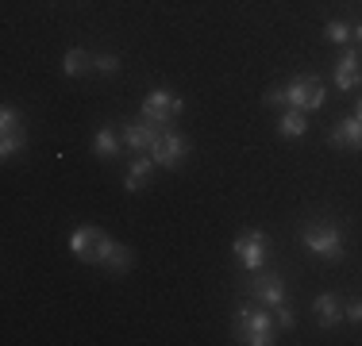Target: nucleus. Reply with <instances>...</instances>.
<instances>
[{"mask_svg":"<svg viewBox=\"0 0 362 346\" xmlns=\"http://www.w3.org/2000/svg\"><path fill=\"white\" fill-rule=\"evenodd\" d=\"M112 246H116V242H112L100 227H77L70 235L74 258H81V262H89V266H105L108 254H112Z\"/></svg>","mask_w":362,"mask_h":346,"instance_id":"1","label":"nucleus"},{"mask_svg":"<svg viewBox=\"0 0 362 346\" xmlns=\"http://www.w3.org/2000/svg\"><path fill=\"white\" fill-rule=\"evenodd\" d=\"M235 335H239V342H247V346H270L274 342L270 316H266L262 308L243 304V308H239V316H235Z\"/></svg>","mask_w":362,"mask_h":346,"instance_id":"2","label":"nucleus"},{"mask_svg":"<svg viewBox=\"0 0 362 346\" xmlns=\"http://www.w3.org/2000/svg\"><path fill=\"white\" fill-rule=\"evenodd\" d=\"M300 242H305L316 258H327V262H339L343 258V235L332 223H308V227L300 231Z\"/></svg>","mask_w":362,"mask_h":346,"instance_id":"3","label":"nucleus"},{"mask_svg":"<svg viewBox=\"0 0 362 346\" xmlns=\"http://www.w3.org/2000/svg\"><path fill=\"white\" fill-rule=\"evenodd\" d=\"M327 100V89L320 77H293V81L286 85V104L289 108H300V112H316L324 108Z\"/></svg>","mask_w":362,"mask_h":346,"instance_id":"4","label":"nucleus"},{"mask_svg":"<svg viewBox=\"0 0 362 346\" xmlns=\"http://www.w3.org/2000/svg\"><path fill=\"white\" fill-rule=\"evenodd\" d=\"M235 258H239V266H243L247 273H258L266 266V258H270V242H266V235L258 227H247V231H239V239H235Z\"/></svg>","mask_w":362,"mask_h":346,"instance_id":"5","label":"nucleus"},{"mask_svg":"<svg viewBox=\"0 0 362 346\" xmlns=\"http://www.w3.org/2000/svg\"><path fill=\"white\" fill-rule=\"evenodd\" d=\"M174 116H181V100L174 97L170 89H154V93H146V100H143V119H151V124H170Z\"/></svg>","mask_w":362,"mask_h":346,"instance_id":"6","label":"nucleus"},{"mask_svg":"<svg viewBox=\"0 0 362 346\" xmlns=\"http://www.w3.org/2000/svg\"><path fill=\"white\" fill-rule=\"evenodd\" d=\"M185 154H189V143L181 135H170V131H162V138L151 146L154 166H162V169H177L185 162Z\"/></svg>","mask_w":362,"mask_h":346,"instance_id":"7","label":"nucleus"},{"mask_svg":"<svg viewBox=\"0 0 362 346\" xmlns=\"http://www.w3.org/2000/svg\"><path fill=\"white\" fill-rule=\"evenodd\" d=\"M23 146H28V131H23L20 116H16L12 108H0V154L12 158V154L23 150Z\"/></svg>","mask_w":362,"mask_h":346,"instance_id":"8","label":"nucleus"},{"mask_svg":"<svg viewBox=\"0 0 362 346\" xmlns=\"http://www.w3.org/2000/svg\"><path fill=\"white\" fill-rule=\"evenodd\" d=\"M251 292L262 308H281L286 304V281L278 273H258L251 281Z\"/></svg>","mask_w":362,"mask_h":346,"instance_id":"9","label":"nucleus"},{"mask_svg":"<svg viewBox=\"0 0 362 346\" xmlns=\"http://www.w3.org/2000/svg\"><path fill=\"white\" fill-rule=\"evenodd\" d=\"M162 138V127L151 124V119H139V124H127L124 127V146H132V150L139 154H151V146Z\"/></svg>","mask_w":362,"mask_h":346,"instance_id":"10","label":"nucleus"},{"mask_svg":"<svg viewBox=\"0 0 362 346\" xmlns=\"http://www.w3.org/2000/svg\"><path fill=\"white\" fill-rule=\"evenodd\" d=\"M327 143L339 146V150H362V119L358 116H347L327 131Z\"/></svg>","mask_w":362,"mask_h":346,"instance_id":"11","label":"nucleus"},{"mask_svg":"<svg viewBox=\"0 0 362 346\" xmlns=\"http://www.w3.org/2000/svg\"><path fill=\"white\" fill-rule=\"evenodd\" d=\"M362 81V54L358 50H347V54L339 58V66H335V89H355Z\"/></svg>","mask_w":362,"mask_h":346,"instance_id":"12","label":"nucleus"},{"mask_svg":"<svg viewBox=\"0 0 362 346\" xmlns=\"http://www.w3.org/2000/svg\"><path fill=\"white\" fill-rule=\"evenodd\" d=\"M313 311H316V323L320 327H335L343 319V304L335 292H320V297L313 300Z\"/></svg>","mask_w":362,"mask_h":346,"instance_id":"13","label":"nucleus"},{"mask_svg":"<svg viewBox=\"0 0 362 346\" xmlns=\"http://www.w3.org/2000/svg\"><path fill=\"white\" fill-rule=\"evenodd\" d=\"M151 173H154V158H151V154H146V158H135L132 169H127L124 189H127V193H139V189L151 185Z\"/></svg>","mask_w":362,"mask_h":346,"instance_id":"14","label":"nucleus"},{"mask_svg":"<svg viewBox=\"0 0 362 346\" xmlns=\"http://www.w3.org/2000/svg\"><path fill=\"white\" fill-rule=\"evenodd\" d=\"M89 69H93V54H85L81 47L66 50V58H62V73L66 77H85Z\"/></svg>","mask_w":362,"mask_h":346,"instance_id":"15","label":"nucleus"},{"mask_svg":"<svg viewBox=\"0 0 362 346\" xmlns=\"http://www.w3.org/2000/svg\"><path fill=\"white\" fill-rule=\"evenodd\" d=\"M278 131L286 135V138H300V135L308 131V119H305V112H300V108L286 112V116L278 119Z\"/></svg>","mask_w":362,"mask_h":346,"instance_id":"16","label":"nucleus"},{"mask_svg":"<svg viewBox=\"0 0 362 346\" xmlns=\"http://www.w3.org/2000/svg\"><path fill=\"white\" fill-rule=\"evenodd\" d=\"M119 143H124V135H116L112 127H100V131L93 135V150H97L100 158H112V154L119 150Z\"/></svg>","mask_w":362,"mask_h":346,"instance_id":"17","label":"nucleus"},{"mask_svg":"<svg viewBox=\"0 0 362 346\" xmlns=\"http://www.w3.org/2000/svg\"><path fill=\"white\" fill-rule=\"evenodd\" d=\"M105 270L108 273H116V277H124L127 270H132V254H127V246H112V254H108V262H105Z\"/></svg>","mask_w":362,"mask_h":346,"instance_id":"18","label":"nucleus"},{"mask_svg":"<svg viewBox=\"0 0 362 346\" xmlns=\"http://www.w3.org/2000/svg\"><path fill=\"white\" fill-rule=\"evenodd\" d=\"M324 39H327V42H347V39H351V28H347L343 20H332V23L324 28Z\"/></svg>","mask_w":362,"mask_h":346,"instance_id":"19","label":"nucleus"},{"mask_svg":"<svg viewBox=\"0 0 362 346\" xmlns=\"http://www.w3.org/2000/svg\"><path fill=\"white\" fill-rule=\"evenodd\" d=\"M93 69H100V73H119V58L116 54H100V58H93Z\"/></svg>","mask_w":362,"mask_h":346,"instance_id":"20","label":"nucleus"},{"mask_svg":"<svg viewBox=\"0 0 362 346\" xmlns=\"http://www.w3.org/2000/svg\"><path fill=\"white\" fill-rule=\"evenodd\" d=\"M343 316H347L351 323H362V300H351V304L343 308Z\"/></svg>","mask_w":362,"mask_h":346,"instance_id":"21","label":"nucleus"},{"mask_svg":"<svg viewBox=\"0 0 362 346\" xmlns=\"http://www.w3.org/2000/svg\"><path fill=\"white\" fill-rule=\"evenodd\" d=\"M274 311H278V327H286V331H289L293 323H297V319H293V311H289L286 304H281V308H274Z\"/></svg>","mask_w":362,"mask_h":346,"instance_id":"22","label":"nucleus"},{"mask_svg":"<svg viewBox=\"0 0 362 346\" xmlns=\"http://www.w3.org/2000/svg\"><path fill=\"white\" fill-rule=\"evenodd\" d=\"M262 100H266V104H286V89H270V93H262Z\"/></svg>","mask_w":362,"mask_h":346,"instance_id":"23","label":"nucleus"},{"mask_svg":"<svg viewBox=\"0 0 362 346\" xmlns=\"http://www.w3.org/2000/svg\"><path fill=\"white\" fill-rule=\"evenodd\" d=\"M351 35H355V39L362 42V23H358V28H355V31H351Z\"/></svg>","mask_w":362,"mask_h":346,"instance_id":"24","label":"nucleus"},{"mask_svg":"<svg viewBox=\"0 0 362 346\" xmlns=\"http://www.w3.org/2000/svg\"><path fill=\"white\" fill-rule=\"evenodd\" d=\"M355 116H358V119H362V100H358V112H355Z\"/></svg>","mask_w":362,"mask_h":346,"instance_id":"25","label":"nucleus"}]
</instances>
